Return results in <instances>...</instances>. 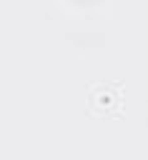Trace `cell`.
Instances as JSON below:
<instances>
[{
  "instance_id": "cell-1",
  "label": "cell",
  "mask_w": 148,
  "mask_h": 160,
  "mask_svg": "<svg viewBox=\"0 0 148 160\" xmlns=\"http://www.w3.org/2000/svg\"><path fill=\"white\" fill-rule=\"evenodd\" d=\"M123 105V88L120 85H95L88 95V108L93 115H113Z\"/></svg>"
}]
</instances>
